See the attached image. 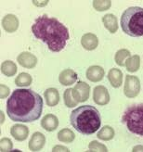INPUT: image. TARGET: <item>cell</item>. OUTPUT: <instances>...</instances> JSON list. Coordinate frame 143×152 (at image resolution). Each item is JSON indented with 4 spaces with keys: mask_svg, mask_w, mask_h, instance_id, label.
Returning a JSON list of instances; mask_svg holds the SVG:
<instances>
[{
    "mask_svg": "<svg viewBox=\"0 0 143 152\" xmlns=\"http://www.w3.org/2000/svg\"><path fill=\"white\" fill-rule=\"evenodd\" d=\"M43 110V99L31 89H16L7 101V113L13 121L32 123Z\"/></svg>",
    "mask_w": 143,
    "mask_h": 152,
    "instance_id": "cell-1",
    "label": "cell"
},
{
    "mask_svg": "<svg viewBox=\"0 0 143 152\" xmlns=\"http://www.w3.org/2000/svg\"><path fill=\"white\" fill-rule=\"evenodd\" d=\"M32 32L37 39L47 44L52 52L62 51L70 38L67 27L56 18L48 17V15H42L35 19L32 25Z\"/></svg>",
    "mask_w": 143,
    "mask_h": 152,
    "instance_id": "cell-2",
    "label": "cell"
},
{
    "mask_svg": "<svg viewBox=\"0 0 143 152\" xmlns=\"http://www.w3.org/2000/svg\"><path fill=\"white\" fill-rule=\"evenodd\" d=\"M71 124L82 134L89 135L99 130L101 124L100 114L95 107L85 105L73 110L70 116Z\"/></svg>",
    "mask_w": 143,
    "mask_h": 152,
    "instance_id": "cell-3",
    "label": "cell"
},
{
    "mask_svg": "<svg viewBox=\"0 0 143 152\" xmlns=\"http://www.w3.org/2000/svg\"><path fill=\"white\" fill-rule=\"evenodd\" d=\"M123 32L132 37L143 36V9L140 7H130L126 9L121 17Z\"/></svg>",
    "mask_w": 143,
    "mask_h": 152,
    "instance_id": "cell-4",
    "label": "cell"
},
{
    "mask_svg": "<svg viewBox=\"0 0 143 152\" xmlns=\"http://www.w3.org/2000/svg\"><path fill=\"white\" fill-rule=\"evenodd\" d=\"M122 123L131 133L143 136V104L127 108L122 116Z\"/></svg>",
    "mask_w": 143,
    "mask_h": 152,
    "instance_id": "cell-5",
    "label": "cell"
},
{
    "mask_svg": "<svg viewBox=\"0 0 143 152\" xmlns=\"http://www.w3.org/2000/svg\"><path fill=\"white\" fill-rule=\"evenodd\" d=\"M140 92V82L137 76L126 75L125 81L124 93L128 98L136 97Z\"/></svg>",
    "mask_w": 143,
    "mask_h": 152,
    "instance_id": "cell-6",
    "label": "cell"
},
{
    "mask_svg": "<svg viewBox=\"0 0 143 152\" xmlns=\"http://www.w3.org/2000/svg\"><path fill=\"white\" fill-rule=\"evenodd\" d=\"M90 86L85 82H78L73 88V96L78 103L85 102L89 98Z\"/></svg>",
    "mask_w": 143,
    "mask_h": 152,
    "instance_id": "cell-7",
    "label": "cell"
},
{
    "mask_svg": "<svg viewBox=\"0 0 143 152\" xmlns=\"http://www.w3.org/2000/svg\"><path fill=\"white\" fill-rule=\"evenodd\" d=\"M93 99L94 102L100 106H104L110 101V94L107 88L103 86H98L93 91Z\"/></svg>",
    "mask_w": 143,
    "mask_h": 152,
    "instance_id": "cell-8",
    "label": "cell"
},
{
    "mask_svg": "<svg viewBox=\"0 0 143 152\" xmlns=\"http://www.w3.org/2000/svg\"><path fill=\"white\" fill-rule=\"evenodd\" d=\"M17 61L26 69H33L37 64V58L30 52H22L17 57Z\"/></svg>",
    "mask_w": 143,
    "mask_h": 152,
    "instance_id": "cell-9",
    "label": "cell"
},
{
    "mask_svg": "<svg viewBox=\"0 0 143 152\" xmlns=\"http://www.w3.org/2000/svg\"><path fill=\"white\" fill-rule=\"evenodd\" d=\"M2 27L7 33H14L19 28V20L13 14H7L2 20Z\"/></svg>",
    "mask_w": 143,
    "mask_h": 152,
    "instance_id": "cell-10",
    "label": "cell"
},
{
    "mask_svg": "<svg viewBox=\"0 0 143 152\" xmlns=\"http://www.w3.org/2000/svg\"><path fill=\"white\" fill-rule=\"evenodd\" d=\"M46 143V136L40 132H35L29 141V149L31 151L41 150Z\"/></svg>",
    "mask_w": 143,
    "mask_h": 152,
    "instance_id": "cell-11",
    "label": "cell"
},
{
    "mask_svg": "<svg viewBox=\"0 0 143 152\" xmlns=\"http://www.w3.org/2000/svg\"><path fill=\"white\" fill-rule=\"evenodd\" d=\"M10 134L14 139L19 142H22L28 137L29 129L23 124H15L10 129Z\"/></svg>",
    "mask_w": 143,
    "mask_h": 152,
    "instance_id": "cell-12",
    "label": "cell"
},
{
    "mask_svg": "<svg viewBox=\"0 0 143 152\" xmlns=\"http://www.w3.org/2000/svg\"><path fill=\"white\" fill-rule=\"evenodd\" d=\"M77 80V73L72 69L63 70L59 76V81L65 86H72Z\"/></svg>",
    "mask_w": 143,
    "mask_h": 152,
    "instance_id": "cell-13",
    "label": "cell"
},
{
    "mask_svg": "<svg viewBox=\"0 0 143 152\" xmlns=\"http://www.w3.org/2000/svg\"><path fill=\"white\" fill-rule=\"evenodd\" d=\"M105 72L103 68L98 65L90 66L87 71V78L93 83L100 82L103 79Z\"/></svg>",
    "mask_w": 143,
    "mask_h": 152,
    "instance_id": "cell-14",
    "label": "cell"
},
{
    "mask_svg": "<svg viewBox=\"0 0 143 152\" xmlns=\"http://www.w3.org/2000/svg\"><path fill=\"white\" fill-rule=\"evenodd\" d=\"M81 44L86 50L91 51L97 48L98 45H99V39H98L97 35L91 33L85 34L81 38Z\"/></svg>",
    "mask_w": 143,
    "mask_h": 152,
    "instance_id": "cell-15",
    "label": "cell"
},
{
    "mask_svg": "<svg viewBox=\"0 0 143 152\" xmlns=\"http://www.w3.org/2000/svg\"><path fill=\"white\" fill-rule=\"evenodd\" d=\"M41 126L48 132L55 131L59 126V120L53 114H47L41 121Z\"/></svg>",
    "mask_w": 143,
    "mask_h": 152,
    "instance_id": "cell-16",
    "label": "cell"
},
{
    "mask_svg": "<svg viewBox=\"0 0 143 152\" xmlns=\"http://www.w3.org/2000/svg\"><path fill=\"white\" fill-rule=\"evenodd\" d=\"M108 79L111 86L114 88H118L121 86L123 83V72L119 69H111L108 73Z\"/></svg>",
    "mask_w": 143,
    "mask_h": 152,
    "instance_id": "cell-17",
    "label": "cell"
},
{
    "mask_svg": "<svg viewBox=\"0 0 143 152\" xmlns=\"http://www.w3.org/2000/svg\"><path fill=\"white\" fill-rule=\"evenodd\" d=\"M102 22L104 27L106 28L111 34H114L118 30V21L117 18L114 14H106L102 17Z\"/></svg>",
    "mask_w": 143,
    "mask_h": 152,
    "instance_id": "cell-18",
    "label": "cell"
},
{
    "mask_svg": "<svg viewBox=\"0 0 143 152\" xmlns=\"http://www.w3.org/2000/svg\"><path fill=\"white\" fill-rule=\"evenodd\" d=\"M44 96L46 99L47 105L49 107L57 106L59 102V94L56 88H48L44 92Z\"/></svg>",
    "mask_w": 143,
    "mask_h": 152,
    "instance_id": "cell-19",
    "label": "cell"
},
{
    "mask_svg": "<svg viewBox=\"0 0 143 152\" xmlns=\"http://www.w3.org/2000/svg\"><path fill=\"white\" fill-rule=\"evenodd\" d=\"M17 70V65L11 60H6L1 64V72L6 76H9V77H11V76L16 74Z\"/></svg>",
    "mask_w": 143,
    "mask_h": 152,
    "instance_id": "cell-20",
    "label": "cell"
},
{
    "mask_svg": "<svg viewBox=\"0 0 143 152\" xmlns=\"http://www.w3.org/2000/svg\"><path fill=\"white\" fill-rule=\"evenodd\" d=\"M114 134L115 133L114 128H111L109 125H105L99 131V133L97 134V137L103 141H110L114 137Z\"/></svg>",
    "mask_w": 143,
    "mask_h": 152,
    "instance_id": "cell-21",
    "label": "cell"
},
{
    "mask_svg": "<svg viewBox=\"0 0 143 152\" xmlns=\"http://www.w3.org/2000/svg\"><path fill=\"white\" fill-rule=\"evenodd\" d=\"M125 67L126 71L129 72H137L140 67V58L139 55H134L130 58H127L125 61Z\"/></svg>",
    "mask_w": 143,
    "mask_h": 152,
    "instance_id": "cell-22",
    "label": "cell"
},
{
    "mask_svg": "<svg viewBox=\"0 0 143 152\" xmlns=\"http://www.w3.org/2000/svg\"><path fill=\"white\" fill-rule=\"evenodd\" d=\"M58 139L62 143H72L75 139V134L70 129L64 128L58 133Z\"/></svg>",
    "mask_w": 143,
    "mask_h": 152,
    "instance_id": "cell-23",
    "label": "cell"
},
{
    "mask_svg": "<svg viewBox=\"0 0 143 152\" xmlns=\"http://www.w3.org/2000/svg\"><path fill=\"white\" fill-rule=\"evenodd\" d=\"M130 51L127 49H120L116 52V54L114 56V60L117 65L119 66H125V61L127 58H130Z\"/></svg>",
    "mask_w": 143,
    "mask_h": 152,
    "instance_id": "cell-24",
    "label": "cell"
},
{
    "mask_svg": "<svg viewBox=\"0 0 143 152\" xmlns=\"http://www.w3.org/2000/svg\"><path fill=\"white\" fill-rule=\"evenodd\" d=\"M32 76L29 73L26 72H21L20 73L17 78L15 79V83L16 86H20V87H25V86H29L32 83Z\"/></svg>",
    "mask_w": 143,
    "mask_h": 152,
    "instance_id": "cell-25",
    "label": "cell"
},
{
    "mask_svg": "<svg viewBox=\"0 0 143 152\" xmlns=\"http://www.w3.org/2000/svg\"><path fill=\"white\" fill-rule=\"evenodd\" d=\"M64 103L66 105V107L68 108H73L75 106H77L78 102L73 98V88L66 89L64 91Z\"/></svg>",
    "mask_w": 143,
    "mask_h": 152,
    "instance_id": "cell-26",
    "label": "cell"
},
{
    "mask_svg": "<svg viewBox=\"0 0 143 152\" xmlns=\"http://www.w3.org/2000/svg\"><path fill=\"white\" fill-rule=\"evenodd\" d=\"M111 6V0H94L93 7L98 11H105L108 10Z\"/></svg>",
    "mask_w": 143,
    "mask_h": 152,
    "instance_id": "cell-27",
    "label": "cell"
},
{
    "mask_svg": "<svg viewBox=\"0 0 143 152\" xmlns=\"http://www.w3.org/2000/svg\"><path fill=\"white\" fill-rule=\"evenodd\" d=\"M88 148L89 151H92V152H98V151H100V152H107V148L105 145L101 143H99L98 141H91L89 143L88 145Z\"/></svg>",
    "mask_w": 143,
    "mask_h": 152,
    "instance_id": "cell-28",
    "label": "cell"
},
{
    "mask_svg": "<svg viewBox=\"0 0 143 152\" xmlns=\"http://www.w3.org/2000/svg\"><path fill=\"white\" fill-rule=\"evenodd\" d=\"M13 148V144L12 141L10 138L4 137L0 141V150L1 152H7L10 151Z\"/></svg>",
    "mask_w": 143,
    "mask_h": 152,
    "instance_id": "cell-29",
    "label": "cell"
},
{
    "mask_svg": "<svg viewBox=\"0 0 143 152\" xmlns=\"http://www.w3.org/2000/svg\"><path fill=\"white\" fill-rule=\"evenodd\" d=\"M10 95V88L5 85L0 86V98L3 99Z\"/></svg>",
    "mask_w": 143,
    "mask_h": 152,
    "instance_id": "cell-30",
    "label": "cell"
},
{
    "mask_svg": "<svg viewBox=\"0 0 143 152\" xmlns=\"http://www.w3.org/2000/svg\"><path fill=\"white\" fill-rule=\"evenodd\" d=\"M52 151H53V152H59V151H61V152H62V151H64V152H69L70 150H69V148H68L58 145V146H55L53 148H52Z\"/></svg>",
    "mask_w": 143,
    "mask_h": 152,
    "instance_id": "cell-31",
    "label": "cell"
},
{
    "mask_svg": "<svg viewBox=\"0 0 143 152\" xmlns=\"http://www.w3.org/2000/svg\"><path fill=\"white\" fill-rule=\"evenodd\" d=\"M48 2H49L48 0H45V1H35V0H34L33 1V3L37 7H44V6L48 5Z\"/></svg>",
    "mask_w": 143,
    "mask_h": 152,
    "instance_id": "cell-32",
    "label": "cell"
},
{
    "mask_svg": "<svg viewBox=\"0 0 143 152\" xmlns=\"http://www.w3.org/2000/svg\"><path fill=\"white\" fill-rule=\"evenodd\" d=\"M133 152H139V151H142L143 152V146H136L133 148Z\"/></svg>",
    "mask_w": 143,
    "mask_h": 152,
    "instance_id": "cell-33",
    "label": "cell"
},
{
    "mask_svg": "<svg viewBox=\"0 0 143 152\" xmlns=\"http://www.w3.org/2000/svg\"><path fill=\"white\" fill-rule=\"evenodd\" d=\"M0 113H1V124H4V121H5V116H4V112L1 110L0 111Z\"/></svg>",
    "mask_w": 143,
    "mask_h": 152,
    "instance_id": "cell-34",
    "label": "cell"
}]
</instances>
